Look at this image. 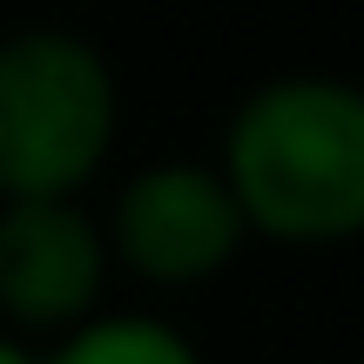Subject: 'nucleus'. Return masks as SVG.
<instances>
[{
    "label": "nucleus",
    "instance_id": "f257e3e1",
    "mask_svg": "<svg viewBox=\"0 0 364 364\" xmlns=\"http://www.w3.org/2000/svg\"><path fill=\"white\" fill-rule=\"evenodd\" d=\"M243 230L284 250H338L364 236V81L270 75L230 108L216 149Z\"/></svg>",
    "mask_w": 364,
    "mask_h": 364
},
{
    "label": "nucleus",
    "instance_id": "f03ea898",
    "mask_svg": "<svg viewBox=\"0 0 364 364\" xmlns=\"http://www.w3.org/2000/svg\"><path fill=\"white\" fill-rule=\"evenodd\" d=\"M122 88L75 27L0 34V203L81 196L115 156Z\"/></svg>",
    "mask_w": 364,
    "mask_h": 364
},
{
    "label": "nucleus",
    "instance_id": "7ed1b4c3",
    "mask_svg": "<svg viewBox=\"0 0 364 364\" xmlns=\"http://www.w3.org/2000/svg\"><path fill=\"white\" fill-rule=\"evenodd\" d=\"M102 243H108V263L129 270L135 284L196 290L236 263L250 230L230 182L216 176V162L169 156V162H142L115 189V203L102 216Z\"/></svg>",
    "mask_w": 364,
    "mask_h": 364
},
{
    "label": "nucleus",
    "instance_id": "20e7f679",
    "mask_svg": "<svg viewBox=\"0 0 364 364\" xmlns=\"http://www.w3.org/2000/svg\"><path fill=\"white\" fill-rule=\"evenodd\" d=\"M115 277L102 243V216L81 196L48 203H0V331L7 338H61L102 311Z\"/></svg>",
    "mask_w": 364,
    "mask_h": 364
},
{
    "label": "nucleus",
    "instance_id": "39448f33",
    "mask_svg": "<svg viewBox=\"0 0 364 364\" xmlns=\"http://www.w3.org/2000/svg\"><path fill=\"white\" fill-rule=\"evenodd\" d=\"M41 364H203V351L182 338L169 317L95 311V317H81L75 331H61Z\"/></svg>",
    "mask_w": 364,
    "mask_h": 364
},
{
    "label": "nucleus",
    "instance_id": "423d86ee",
    "mask_svg": "<svg viewBox=\"0 0 364 364\" xmlns=\"http://www.w3.org/2000/svg\"><path fill=\"white\" fill-rule=\"evenodd\" d=\"M0 364H41L34 351H27L21 338H7V331H0Z\"/></svg>",
    "mask_w": 364,
    "mask_h": 364
}]
</instances>
